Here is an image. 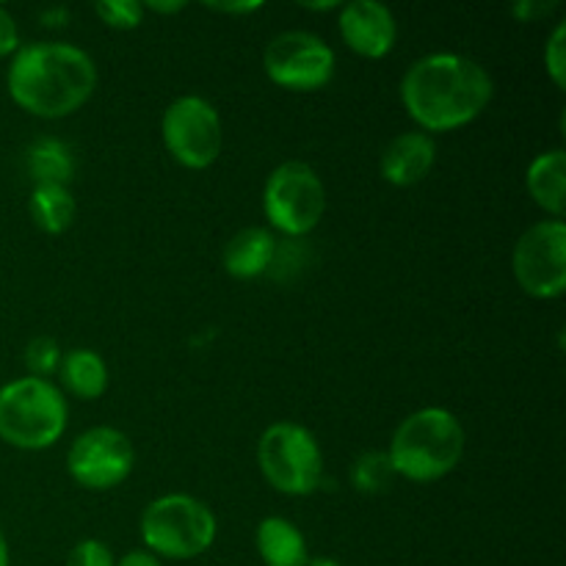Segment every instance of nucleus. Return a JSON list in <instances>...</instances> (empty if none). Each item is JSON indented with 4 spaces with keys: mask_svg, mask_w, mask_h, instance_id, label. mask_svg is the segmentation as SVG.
<instances>
[{
    "mask_svg": "<svg viewBox=\"0 0 566 566\" xmlns=\"http://www.w3.org/2000/svg\"><path fill=\"white\" fill-rule=\"evenodd\" d=\"M492 77L479 61L459 53H431L415 61L401 81V103L426 133L470 125L490 105Z\"/></svg>",
    "mask_w": 566,
    "mask_h": 566,
    "instance_id": "1",
    "label": "nucleus"
},
{
    "mask_svg": "<svg viewBox=\"0 0 566 566\" xmlns=\"http://www.w3.org/2000/svg\"><path fill=\"white\" fill-rule=\"evenodd\" d=\"M97 86V66L66 42L25 44L9 66V94L22 111L42 119L75 114Z\"/></svg>",
    "mask_w": 566,
    "mask_h": 566,
    "instance_id": "2",
    "label": "nucleus"
},
{
    "mask_svg": "<svg viewBox=\"0 0 566 566\" xmlns=\"http://www.w3.org/2000/svg\"><path fill=\"white\" fill-rule=\"evenodd\" d=\"M464 453V429L459 418L448 409L429 407L409 415L396 429L390 442L392 470L396 475L418 484L440 481L457 464Z\"/></svg>",
    "mask_w": 566,
    "mask_h": 566,
    "instance_id": "3",
    "label": "nucleus"
},
{
    "mask_svg": "<svg viewBox=\"0 0 566 566\" xmlns=\"http://www.w3.org/2000/svg\"><path fill=\"white\" fill-rule=\"evenodd\" d=\"M66 429V401L48 379L9 381L0 387V440L20 451H44Z\"/></svg>",
    "mask_w": 566,
    "mask_h": 566,
    "instance_id": "4",
    "label": "nucleus"
},
{
    "mask_svg": "<svg viewBox=\"0 0 566 566\" xmlns=\"http://www.w3.org/2000/svg\"><path fill=\"white\" fill-rule=\"evenodd\" d=\"M213 512L191 495H164L149 503L142 514V539L153 556L169 562L197 558L216 539Z\"/></svg>",
    "mask_w": 566,
    "mask_h": 566,
    "instance_id": "5",
    "label": "nucleus"
},
{
    "mask_svg": "<svg viewBox=\"0 0 566 566\" xmlns=\"http://www.w3.org/2000/svg\"><path fill=\"white\" fill-rule=\"evenodd\" d=\"M258 462L265 481L282 495L302 497L318 490L324 457L304 426L274 423L258 442Z\"/></svg>",
    "mask_w": 566,
    "mask_h": 566,
    "instance_id": "6",
    "label": "nucleus"
},
{
    "mask_svg": "<svg viewBox=\"0 0 566 566\" xmlns=\"http://www.w3.org/2000/svg\"><path fill=\"white\" fill-rule=\"evenodd\" d=\"M265 219L287 238H302L318 227L326 213V188L313 166L287 160L265 180Z\"/></svg>",
    "mask_w": 566,
    "mask_h": 566,
    "instance_id": "7",
    "label": "nucleus"
},
{
    "mask_svg": "<svg viewBox=\"0 0 566 566\" xmlns=\"http://www.w3.org/2000/svg\"><path fill=\"white\" fill-rule=\"evenodd\" d=\"M514 280L528 296L558 298L566 291V224L539 221L520 235L512 254Z\"/></svg>",
    "mask_w": 566,
    "mask_h": 566,
    "instance_id": "8",
    "label": "nucleus"
},
{
    "mask_svg": "<svg viewBox=\"0 0 566 566\" xmlns=\"http://www.w3.org/2000/svg\"><path fill=\"white\" fill-rule=\"evenodd\" d=\"M160 133H164L166 149L186 169L213 166L221 153V142H224L219 111L205 97H193V94L175 99L166 108Z\"/></svg>",
    "mask_w": 566,
    "mask_h": 566,
    "instance_id": "9",
    "label": "nucleus"
},
{
    "mask_svg": "<svg viewBox=\"0 0 566 566\" xmlns=\"http://www.w3.org/2000/svg\"><path fill=\"white\" fill-rule=\"evenodd\" d=\"M265 75L271 83L291 92L324 88L335 75V53L321 36L310 31H285L269 42L263 53Z\"/></svg>",
    "mask_w": 566,
    "mask_h": 566,
    "instance_id": "10",
    "label": "nucleus"
},
{
    "mask_svg": "<svg viewBox=\"0 0 566 566\" xmlns=\"http://www.w3.org/2000/svg\"><path fill=\"white\" fill-rule=\"evenodd\" d=\"M133 462H136V453H133L130 440L111 426L83 431L66 453V470L72 481L92 492L119 486L130 475Z\"/></svg>",
    "mask_w": 566,
    "mask_h": 566,
    "instance_id": "11",
    "label": "nucleus"
},
{
    "mask_svg": "<svg viewBox=\"0 0 566 566\" xmlns=\"http://www.w3.org/2000/svg\"><path fill=\"white\" fill-rule=\"evenodd\" d=\"M340 36L363 59H385L396 48V17L379 0H354L340 6Z\"/></svg>",
    "mask_w": 566,
    "mask_h": 566,
    "instance_id": "12",
    "label": "nucleus"
},
{
    "mask_svg": "<svg viewBox=\"0 0 566 566\" xmlns=\"http://www.w3.org/2000/svg\"><path fill=\"white\" fill-rule=\"evenodd\" d=\"M437 160V144L429 133H401L381 153V177L390 186L409 188L429 177Z\"/></svg>",
    "mask_w": 566,
    "mask_h": 566,
    "instance_id": "13",
    "label": "nucleus"
},
{
    "mask_svg": "<svg viewBox=\"0 0 566 566\" xmlns=\"http://www.w3.org/2000/svg\"><path fill=\"white\" fill-rule=\"evenodd\" d=\"M276 238L263 227H247L224 247V271L232 280H258L269 274Z\"/></svg>",
    "mask_w": 566,
    "mask_h": 566,
    "instance_id": "14",
    "label": "nucleus"
},
{
    "mask_svg": "<svg viewBox=\"0 0 566 566\" xmlns=\"http://www.w3.org/2000/svg\"><path fill=\"white\" fill-rule=\"evenodd\" d=\"M258 553L265 566H307V539L302 531L282 517H265L258 525Z\"/></svg>",
    "mask_w": 566,
    "mask_h": 566,
    "instance_id": "15",
    "label": "nucleus"
},
{
    "mask_svg": "<svg viewBox=\"0 0 566 566\" xmlns=\"http://www.w3.org/2000/svg\"><path fill=\"white\" fill-rule=\"evenodd\" d=\"M528 193L545 213L553 219L564 216V182H566V153L564 149H551L534 158L528 166Z\"/></svg>",
    "mask_w": 566,
    "mask_h": 566,
    "instance_id": "16",
    "label": "nucleus"
},
{
    "mask_svg": "<svg viewBox=\"0 0 566 566\" xmlns=\"http://www.w3.org/2000/svg\"><path fill=\"white\" fill-rule=\"evenodd\" d=\"M59 370L66 390L83 401H94L108 390V365L92 348H72L61 357Z\"/></svg>",
    "mask_w": 566,
    "mask_h": 566,
    "instance_id": "17",
    "label": "nucleus"
},
{
    "mask_svg": "<svg viewBox=\"0 0 566 566\" xmlns=\"http://www.w3.org/2000/svg\"><path fill=\"white\" fill-rule=\"evenodd\" d=\"M25 169L33 186L70 188L75 177V158H72V149L59 138H39L28 147Z\"/></svg>",
    "mask_w": 566,
    "mask_h": 566,
    "instance_id": "18",
    "label": "nucleus"
},
{
    "mask_svg": "<svg viewBox=\"0 0 566 566\" xmlns=\"http://www.w3.org/2000/svg\"><path fill=\"white\" fill-rule=\"evenodd\" d=\"M33 224L48 235H61L72 227L77 213V205L72 199L70 188L61 186H33L31 199H28Z\"/></svg>",
    "mask_w": 566,
    "mask_h": 566,
    "instance_id": "19",
    "label": "nucleus"
},
{
    "mask_svg": "<svg viewBox=\"0 0 566 566\" xmlns=\"http://www.w3.org/2000/svg\"><path fill=\"white\" fill-rule=\"evenodd\" d=\"M396 479L398 475L387 451H368L352 464V484L363 495H381V492L392 490Z\"/></svg>",
    "mask_w": 566,
    "mask_h": 566,
    "instance_id": "20",
    "label": "nucleus"
},
{
    "mask_svg": "<svg viewBox=\"0 0 566 566\" xmlns=\"http://www.w3.org/2000/svg\"><path fill=\"white\" fill-rule=\"evenodd\" d=\"M61 348L53 337L42 335V337H33L31 343L25 346V368L33 379H48L53 376L55 370L61 368Z\"/></svg>",
    "mask_w": 566,
    "mask_h": 566,
    "instance_id": "21",
    "label": "nucleus"
},
{
    "mask_svg": "<svg viewBox=\"0 0 566 566\" xmlns=\"http://www.w3.org/2000/svg\"><path fill=\"white\" fill-rule=\"evenodd\" d=\"M94 14L105 22L108 28L116 31H133L142 25L144 6L136 0H97L94 3Z\"/></svg>",
    "mask_w": 566,
    "mask_h": 566,
    "instance_id": "22",
    "label": "nucleus"
},
{
    "mask_svg": "<svg viewBox=\"0 0 566 566\" xmlns=\"http://www.w3.org/2000/svg\"><path fill=\"white\" fill-rule=\"evenodd\" d=\"M304 260H307V249H304L298 241L276 243L274 260H271L269 265V274L274 276V280H291V276H296L298 271H302L298 265H304Z\"/></svg>",
    "mask_w": 566,
    "mask_h": 566,
    "instance_id": "23",
    "label": "nucleus"
},
{
    "mask_svg": "<svg viewBox=\"0 0 566 566\" xmlns=\"http://www.w3.org/2000/svg\"><path fill=\"white\" fill-rule=\"evenodd\" d=\"M545 66L551 81L558 88L566 86V25H556V31L551 33L545 44Z\"/></svg>",
    "mask_w": 566,
    "mask_h": 566,
    "instance_id": "24",
    "label": "nucleus"
},
{
    "mask_svg": "<svg viewBox=\"0 0 566 566\" xmlns=\"http://www.w3.org/2000/svg\"><path fill=\"white\" fill-rule=\"evenodd\" d=\"M66 566H116V562L108 545H103L99 539H83L72 547Z\"/></svg>",
    "mask_w": 566,
    "mask_h": 566,
    "instance_id": "25",
    "label": "nucleus"
},
{
    "mask_svg": "<svg viewBox=\"0 0 566 566\" xmlns=\"http://www.w3.org/2000/svg\"><path fill=\"white\" fill-rule=\"evenodd\" d=\"M17 50H20V31H17L14 17L0 6V59L17 53Z\"/></svg>",
    "mask_w": 566,
    "mask_h": 566,
    "instance_id": "26",
    "label": "nucleus"
},
{
    "mask_svg": "<svg viewBox=\"0 0 566 566\" xmlns=\"http://www.w3.org/2000/svg\"><path fill=\"white\" fill-rule=\"evenodd\" d=\"M558 3H542V0H520V3H514L512 6V14L517 17L520 22H531V20H536V17H545V14H551L553 9H556Z\"/></svg>",
    "mask_w": 566,
    "mask_h": 566,
    "instance_id": "27",
    "label": "nucleus"
},
{
    "mask_svg": "<svg viewBox=\"0 0 566 566\" xmlns=\"http://www.w3.org/2000/svg\"><path fill=\"white\" fill-rule=\"evenodd\" d=\"M116 566H160V562L149 551H130L116 562Z\"/></svg>",
    "mask_w": 566,
    "mask_h": 566,
    "instance_id": "28",
    "label": "nucleus"
},
{
    "mask_svg": "<svg viewBox=\"0 0 566 566\" xmlns=\"http://www.w3.org/2000/svg\"><path fill=\"white\" fill-rule=\"evenodd\" d=\"M208 9L213 11H224V14H249V11H260L263 9V3H208Z\"/></svg>",
    "mask_w": 566,
    "mask_h": 566,
    "instance_id": "29",
    "label": "nucleus"
},
{
    "mask_svg": "<svg viewBox=\"0 0 566 566\" xmlns=\"http://www.w3.org/2000/svg\"><path fill=\"white\" fill-rule=\"evenodd\" d=\"M42 20H44V25H50V28H55V25H66V20H70V11L64 9V6H55V9H48L42 14Z\"/></svg>",
    "mask_w": 566,
    "mask_h": 566,
    "instance_id": "30",
    "label": "nucleus"
},
{
    "mask_svg": "<svg viewBox=\"0 0 566 566\" xmlns=\"http://www.w3.org/2000/svg\"><path fill=\"white\" fill-rule=\"evenodd\" d=\"M144 9H149V11H158V14H177V11H182L186 9V3H182V0H175V3H142Z\"/></svg>",
    "mask_w": 566,
    "mask_h": 566,
    "instance_id": "31",
    "label": "nucleus"
},
{
    "mask_svg": "<svg viewBox=\"0 0 566 566\" xmlns=\"http://www.w3.org/2000/svg\"><path fill=\"white\" fill-rule=\"evenodd\" d=\"M0 566H9V542H6L3 531H0Z\"/></svg>",
    "mask_w": 566,
    "mask_h": 566,
    "instance_id": "32",
    "label": "nucleus"
},
{
    "mask_svg": "<svg viewBox=\"0 0 566 566\" xmlns=\"http://www.w3.org/2000/svg\"><path fill=\"white\" fill-rule=\"evenodd\" d=\"M307 566H340V562H335V558L329 556H321V558H310Z\"/></svg>",
    "mask_w": 566,
    "mask_h": 566,
    "instance_id": "33",
    "label": "nucleus"
}]
</instances>
